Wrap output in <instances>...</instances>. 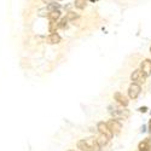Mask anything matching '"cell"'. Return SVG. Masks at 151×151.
Wrapping results in <instances>:
<instances>
[{
	"mask_svg": "<svg viewBox=\"0 0 151 151\" xmlns=\"http://www.w3.org/2000/svg\"><path fill=\"white\" fill-rule=\"evenodd\" d=\"M109 112L112 115V117L114 119H128L131 112L129 110L127 109H123V106H115V105H110L109 106Z\"/></svg>",
	"mask_w": 151,
	"mask_h": 151,
	"instance_id": "obj_1",
	"label": "cell"
},
{
	"mask_svg": "<svg viewBox=\"0 0 151 151\" xmlns=\"http://www.w3.org/2000/svg\"><path fill=\"white\" fill-rule=\"evenodd\" d=\"M146 75L142 71V69H138V70H135V71H133V74L131 75V79H132V81L134 82V83H144L145 82V80H146Z\"/></svg>",
	"mask_w": 151,
	"mask_h": 151,
	"instance_id": "obj_2",
	"label": "cell"
},
{
	"mask_svg": "<svg viewBox=\"0 0 151 151\" xmlns=\"http://www.w3.org/2000/svg\"><path fill=\"white\" fill-rule=\"evenodd\" d=\"M97 129H98V132H99L100 134L105 135L108 139H111V138L114 137V134H112V132L109 129L108 124H106L105 122H99V123L97 124Z\"/></svg>",
	"mask_w": 151,
	"mask_h": 151,
	"instance_id": "obj_3",
	"label": "cell"
},
{
	"mask_svg": "<svg viewBox=\"0 0 151 151\" xmlns=\"http://www.w3.org/2000/svg\"><path fill=\"white\" fill-rule=\"evenodd\" d=\"M106 124H108L109 129L112 132V134H117V133H120L121 129H122V124H121L116 119L109 120V121L106 122Z\"/></svg>",
	"mask_w": 151,
	"mask_h": 151,
	"instance_id": "obj_4",
	"label": "cell"
},
{
	"mask_svg": "<svg viewBox=\"0 0 151 151\" xmlns=\"http://www.w3.org/2000/svg\"><path fill=\"white\" fill-rule=\"evenodd\" d=\"M140 91H142L140 85L133 82V83L129 86V88H128V96H129V98H132V99L138 98V96L140 94Z\"/></svg>",
	"mask_w": 151,
	"mask_h": 151,
	"instance_id": "obj_5",
	"label": "cell"
},
{
	"mask_svg": "<svg viewBox=\"0 0 151 151\" xmlns=\"http://www.w3.org/2000/svg\"><path fill=\"white\" fill-rule=\"evenodd\" d=\"M83 140L87 144V146L91 149V151H99L100 150V146L98 145L96 138H87V139H83Z\"/></svg>",
	"mask_w": 151,
	"mask_h": 151,
	"instance_id": "obj_6",
	"label": "cell"
},
{
	"mask_svg": "<svg viewBox=\"0 0 151 151\" xmlns=\"http://www.w3.org/2000/svg\"><path fill=\"white\" fill-rule=\"evenodd\" d=\"M142 71L146 75V76H150L151 75V60L150 59H144L142 62Z\"/></svg>",
	"mask_w": 151,
	"mask_h": 151,
	"instance_id": "obj_7",
	"label": "cell"
},
{
	"mask_svg": "<svg viewBox=\"0 0 151 151\" xmlns=\"http://www.w3.org/2000/svg\"><path fill=\"white\" fill-rule=\"evenodd\" d=\"M114 98H115V100L116 102L121 105V106H127L128 105V100H127V98H126L122 93H120V92H116L115 94H114Z\"/></svg>",
	"mask_w": 151,
	"mask_h": 151,
	"instance_id": "obj_8",
	"label": "cell"
},
{
	"mask_svg": "<svg viewBox=\"0 0 151 151\" xmlns=\"http://www.w3.org/2000/svg\"><path fill=\"white\" fill-rule=\"evenodd\" d=\"M138 149H139V151H150L151 150V139H150V138H146L145 140L139 143Z\"/></svg>",
	"mask_w": 151,
	"mask_h": 151,
	"instance_id": "obj_9",
	"label": "cell"
},
{
	"mask_svg": "<svg viewBox=\"0 0 151 151\" xmlns=\"http://www.w3.org/2000/svg\"><path fill=\"white\" fill-rule=\"evenodd\" d=\"M60 17V11L59 10H55V11H50L47 18L50 19V22H57Z\"/></svg>",
	"mask_w": 151,
	"mask_h": 151,
	"instance_id": "obj_10",
	"label": "cell"
},
{
	"mask_svg": "<svg viewBox=\"0 0 151 151\" xmlns=\"http://www.w3.org/2000/svg\"><path fill=\"white\" fill-rule=\"evenodd\" d=\"M48 42L50 44H59L60 42V36L57 34V33H52L51 35L48 36Z\"/></svg>",
	"mask_w": 151,
	"mask_h": 151,
	"instance_id": "obj_11",
	"label": "cell"
},
{
	"mask_svg": "<svg viewBox=\"0 0 151 151\" xmlns=\"http://www.w3.org/2000/svg\"><path fill=\"white\" fill-rule=\"evenodd\" d=\"M96 140H97V143H98V145H99L100 147L104 146V145H106L108 142H109V139H108L105 135H103V134H100L99 137H97V138H96Z\"/></svg>",
	"mask_w": 151,
	"mask_h": 151,
	"instance_id": "obj_12",
	"label": "cell"
},
{
	"mask_svg": "<svg viewBox=\"0 0 151 151\" xmlns=\"http://www.w3.org/2000/svg\"><path fill=\"white\" fill-rule=\"evenodd\" d=\"M75 7H78L80 10H83L87 5V0H75Z\"/></svg>",
	"mask_w": 151,
	"mask_h": 151,
	"instance_id": "obj_13",
	"label": "cell"
},
{
	"mask_svg": "<svg viewBox=\"0 0 151 151\" xmlns=\"http://www.w3.org/2000/svg\"><path fill=\"white\" fill-rule=\"evenodd\" d=\"M78 17H79V15H78V14H75V12H73V11H69L68 14L65 15V17H64V18L69 22V21H74V19H76Z\"/></svg>",
	"mask_w": 151,
	"mask_h": 151,
	"instance_id": "obj_14",
	"label": "cell"
},
{
	"mask_svg": "<svg viewBox=\"0 0 151 151\" xmlns=\"http://www.w3.org/2000/svg\"><path fill=\"white\" fill-rule=\"evenodd\" d=\"M59 4H56V3H50L48 5H47V10H48V12L50 11H55V10H59Z\"/></svg>",
	"mask_w": 151,
	"mask_h": 151,
	"instance_id": "obj_15",
	"label": "cell"
},
{
	"mask_svg": "<svg viewBox=\"0 0 151 151\" xmlns=\"http://www.w3.org/2000/svg\"><path fill=\"white\" fill-rule=\"evenodd\" d=\"M67 23H68V21L65 19V18H63L59 23H57V28H60V29H64V28H67Z\"/></svg>",
	"mask_w": 151,
	"mask_h": 151,
	"instance_id": "obj_16",
	"label": "cell"
},
{
	"mask_svg": "<svg viewBox=\"0 0 151 151\" xmlns=\"http://www.w3.org/2000/svg\"><path fill=\"white\" fill-rule=\"evenodd\" d=\"M56 28H57V22H50V32L55 33Z\"/></svg>",
	"mask_w": 151,
	"mask_h": 151,
	"instance_id": "obj_17",
	"label": "cell"
},
{
	"mask_svg": "<svg viewBox=\"0 0 151 151\" xmlns=\"http://www.w3.org/2000/svg\"><path fill=\"white\" fill-rule=\"evenodd\" d=\"M146 110H147V108H146V106H143V108H140V109H139V111H140V112H146Z\"/></svg>",
	"mask_w": 151,
	"mask_h": 151,
	"instance_id": "obj_18",
	"label": "cell"
},
{
	"mask_svg": "<svg viewBox=\"0 0 151 151\" xmlns=\"http://www.w3.org/2000/svg\"><path fill=\"white\" fill-rule=\"evenodd\" d=\"M44 3H46V4H50V3H52V0H42Z\"/></svg>",
	"mask_w": 151,
	"mask_h": 151,
	"instance_id": "obj_19",
	"label": "cell"
},
{
	"mask_svg": "<svg viewBox=\"0 0 151 151\" xmlns=\"http://www.w3.org/2000/svg\"><path fill=\"white\" fill-rule=\"evenodd\" d=\"M149 132L151 133V120H150V122H149Z\"/></svg>",
	"mask_w": 151,
	"mask_h": 151,
	"instance_id": "obj_20",
	"label": "cell"
},
{
	"mask_svg": "<svg viewBox=\"0 0 151 151\" xmlns=\"http://www.w3.org/2000/svg\"><path fill=\"white\" fill-rule=\"evenodd\" d=\"M91 1H97V0H91Z\"/></svg>",
	"mask_w": 151,
	"mask_h": 151,
	"instance_id": "obj_21",
	"label": "cell"
},
{
	"mask_svg": "<svg viewBox=\"0 0 151 151\" xmlns=\"http://www.w3.org/2000/svg\"><path fill=\"white\" fill-rule=\"evenodd\" d=\"M69 151H75V150H69Z\"/></svg>",
	"mask_w": 151,
	"mask_h": 151,
	"instance_id": "obj_22",
	"label": "cell"
},
{
	"mask_svg": "<svg viewBox=\"0 0 151 151\" xmlns=\"http://www.w3.org/2000/svg\"><path fill=\"white\" fill-rule=\"evenodd\" d=\"M57 1H62V0H57Z\"/></svg>",
	"mask_w": 151,
	"mask_h": 151,
	"instance_id": "obj_23",
	"label": "cell"
},
{
	"mask_svg": "<svg viewBox=\"0 0 151 151\" xmlns=\"http://www.w3.org/2000/svg\"><path fill=\"white\" fill-rule=\"evenodd\" d=\"M150 52H151V47H150Z\"/></svg>",
	"mask_w": 151,
	"mask_h": 151,
	"instance_id": "obj_24",
	"label": "cell"
},
{
	"mask_svg": "<svg viewBox=\"0 0 151 151\" xmlns=\"http://www.w3.org/2000/svg\"><path fill=\"white\" fill-rule=\"evenodd\" d=\"M150 114H151V111H150Z\"/></svg>",
	"mask_w": 151,
	"mask_h": 151,
	"instance_id": "obj_25",
	"label": "cell"
}]
</instances>
